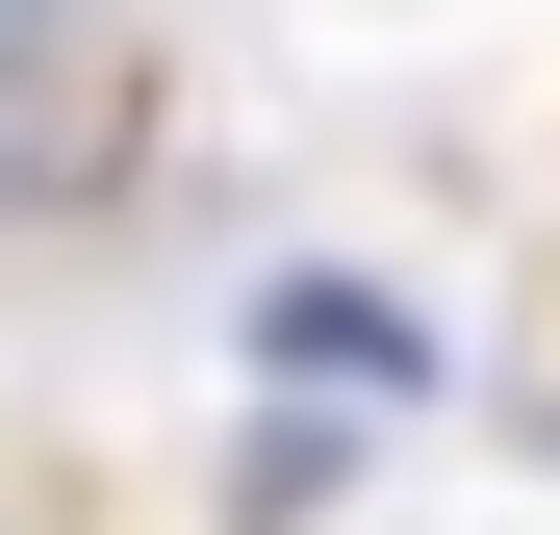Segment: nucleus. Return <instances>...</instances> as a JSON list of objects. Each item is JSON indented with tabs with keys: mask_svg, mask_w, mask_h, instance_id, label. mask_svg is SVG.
Here are the masks:
<instances>
[{
	"mask_svg": "<svg viewBox=\"0 0 560 535\" xmlns=\"http://www.w3.org/2000/svg\"><path fill=\"white\" fill-rule=\"evenodd\" d=\"M77 178H103V77L26 103V51H0V205H77Z\"/></svg>",
	"mask_w": 560,
	"mask_h": 535,
	"instance_id": "obj_2",
	"label": "nucleus"
},
{
	"mask_svg": "<svg viewBox=\"0 0 560 535\" xmlns=\"http://www.w3.org/2000/svg\"><path fill=\"white\" fill-rule=\"evenodd\" d=\"M255 357H280V383H433V332H408L383 281H280V306H255Z\"/></svg>",
	"mask_w": 560,
	"mask_h": 535,
	"instance_id": "obj_1",
	"label": "nucleus"
},
{
	"mask_svg": "<svg viewBox=\"0 0 560 535\" xmlns=\"http://www.w3.org/2000/svg\"><path fill=\"white\" fill-rule=\"evenodd\" d=\"M77 26H103V0H0V51H77Z\"/></svg>",
	"mask_w": 560,
	"mask_h": 535,
	"instance_id": "obj_3",
	"label": "nucleus"
}]
</instances>
